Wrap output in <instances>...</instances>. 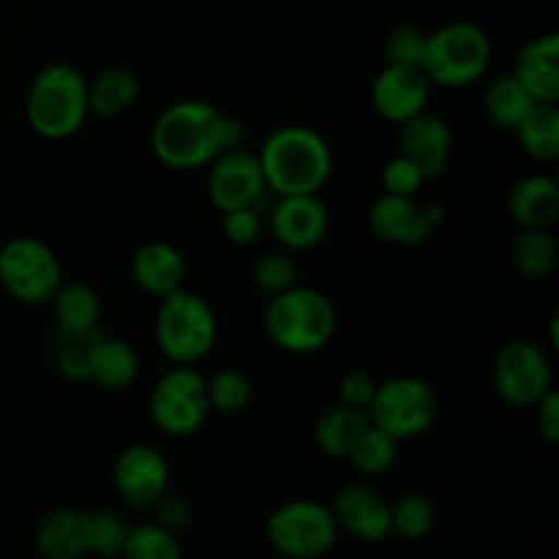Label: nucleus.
Instances as JSON below:
<instances>
[{
    "instance_id": "obj_6",
    "label": "nucleus",
    "mask_w": 559,
    "mask_h": 559,
    "mask_svg": "<svg viewBox=\"0 0 559 559\" xmlns=\"http://www.w3.org/2000/svg\"><path fill=\"white\" fill-rule=\"evenodd\" d=\"M491 38L473 22H448L429 33L424 52V74L437 87H467L489 71Z\"/></svg>"
},
{
    "instance_id": "obj_36",
    "label": "nucleus",
    "mask_w": 559,
    "mask_h": 559,
    "mask_svg": "<svg viewBox=\"0 0 559 559\" xmlns=\"http://www.w3.org/2000/svg\"><path fill=\"white\" fill-rule=\"evenodd\" d=\"M129 530V522L118 511L87 513V555L107 559L120 557Z\"/></svg>"
},
{
    "instance_id": "obj_25",
    "label": "nucleus",
    "mask_w": 559,
    "mask_h": 559,
    "mask_svg": "<svg viewBox=\"0 0 559 559\" xmlns=\"http://www.w3.org/2000/svg\"><path fill=\"white\" fill-rule=\"evenodd\" d=\"M140 377V353L118 336H98L91 360V377L104 391H126Z\"/></svg>"
},
{
    "instance_id": "obj_13",
    "label": "nucleus",
    "mask_w": 559,
    "mask_h": 559,
    "mask_svg": "<svg viewBox=\"0 0 559 559\" xmlns=\"http://www.w3.org/2000/svg\"><path fill=\"white\" fill-rule=\"evenodd\" d=\"M207 167H211L207 169V197L218 213L254 207L267 194L257 153L243 151V147L224 151Z\"/></svg>"
},
{
    "instance_id": "obj_18",
    "label": "nucleus",
    "mask_w": 559,
    "mask_h": 559,
    "mask_svg": "<svg viewBox=\"0 0 559 559\" xmlns=\"http://www.w3.org/2000/svg\"><path fill=\"white\" fill-rule=\"evenodd\" d=\"M369 227L377 238L393 246H420L435 233L426 207H420L415 197H399L388 191L371 202Z\"/></svg>"
},
{
    "instance_id": "obj_27",
    "label": "nucleus",
    "mask_w": 559,
    "mask_h": 559,
    "mask_svg": "<svg viewBox=\"0 0 559 559\" xmlns=\"http://www.w3.org/2000/svg\"><path fill=\"white\" fill-rule=\"evenodd\" d=\"M516 140L533 162L551 164L559 158V107L535 102L530 112L519 120Z\"/></svg>"
},
{
    "instance_id": "obj_7",
    "label": "nucleus",
    "mask_w": 559,
    "mask_h": 559,
    "mask_svg": "<svg viewBox=\"0 0 559 559\" xmlns=\"http://www.w3.org/2000/svg\"><path fill=\"white\" fill-rule=\"evenodd\" d=\"M338 524L331 506L298 497L267 516L265 538L273 551L289 559H320L336 546Z\"/></svg>"
},
{
    "instance_id": "obj_20",
    "label": "nucleus",
    "mask_w": 559,
    "mask_h": 559,
    "mask_svg": "<svg viewBox=\"0 0 559 559\" xmlns=\"http://www.w3.org/2000/svg\"><path fill=\"white\" fill-rule=\"evenodd\" d=\"M513 76L524 85V91L544 104L559 102V36L544 33L524 44L513 60Z\"/></svg>"
},
{
    "instance_id": "obj_29",
    "label": "nucleus",
    "mask_w": 559,
    "mask_h": 559,
    "mask_svg": "<svg viewBox=\"0 0 559 559\" xmlns=\"http://www.w3.org/2000/svg\"><path fill=\"white\" fill-rule=\"evenodd\" d=\"M533 104L535 98L524 91V85L513 74L497 76L484 93L486 118H489V123H495L497 129L506 131L516 129L519 120L530 112Z\"/></svg>"
},
{
    "instance_id": "obj_34",
    "label": "nucleus",
    "mask_w": 559,
    "mask_h": 559,
    "mask_svg": "<svg viewBox=\"0 0 559 559\" xmlns=\"http://www.w3.org/2000/svg\"><path fill=\"white\" fill-rule=\"evenodd\" d=\"M399 459V440H393L391 435H385L377 426H369L366 435L355 442V448L349 451L347 462L353 464L358 473L364 475H382L396 464Z\"/></svg>"
},
{
    "instance_id": "obj_16",
    "label": "nucleus",
    "mask_w": 559,
    "mask_h": 559,
    "mask_svg": "<svg viewBox=\"0 0 559 559\" xmlns=\"http://www.w3.org/2000/svg\"><path fill=\"white\" fill-rule=\"evenodd\" d=\"M338 530L366 544H380L391 535V502L371 484L355 480L338 489L331 506Z\"/></svg>"
},
{
    "instance_id": "obj_2",
    "label": "nucleus",
    "mask_w": 559,
    "mask_h": 559,
    "mask_svg": "<svg viewBox=\"0 0 559 559\" xmlns=\"http://www.w3.org/2000/svg\"><path fill=\"white\" fill-rule=\"evenodd\" d=\"M224 112L202 98H180L158 112L151 129V147L158 162L169 169L207 167L222 145Z\"/></svg>"
},
{
    "instance_id": "obj_40",
    "label": "nucleus",
    "mask_w": 559,
    "mask_h": 559,
    "mask_svg": "<svg viewBox=\"0 0 559 559\" xmlns=\"http://www.w3.org/2000/svg\"><path fill=\"white\" fill-rule=\"evenodd\" d=\"M374 391H377L374 377L355 369V371H347V374L338 380L336 396H338V404H344V407L369 409L371 399H374Z\"/></svg>"
},
{
    "instance_id": "obj_10",
    "label": "nucleus",
    "mask_w": 559,
    "mask_h": 559,
    "mask_svg": "<svg viewBox=\"0 0 559 559\" xmlns=\"http://www.w3.org/2000/svg\"><path fill=\"white\" fill-rule=\"evenodd\" d=\"M151 418L164 435L169 437H191L205 426L211 415L207 404L205 374L197 366L173 364L153 385L151 399Z\"/></svg>"
},
{
    "instance_id": "obj_3",
    "label": "nucleus",
    "mask_w": 559,
    "mask_h": 559,
    "mask_svg": "<svg viewBox=\"0 0 559 559\" xmlns=\"http://www.w3.org/2000/svg\"><path fill=\"white\" fill-rule=\"evenodd\" d=\"M25 118L44 140L74 136L91 118L87 76L71 63L44 66L27 87Z\"/></svg>"
},
{
    "instance_id": "obj_33",
    "label": "nucleus",
    "mask_w": 559,
    "mask_h": 559,
    "mask_svg": "<svg viewBox=\"0 0 559 559\" xmlns=\"http://www.w3.org/2000/svg\"><path fill=\"white\" fill-rule=\"evenodd\" d=\"M123 559H183V546H180L178 533L162 527L156 522L136 524L129 530L126 538Z\"/></svg>"
},
{
    "instance_id": "obj_30",
    "label": "nucleus",
    "mask_w": 559,
    "mask_h": 559,
    "mask_svg": "<svg viewBox=\"0 0 559 559\" xmlns=\"http://www.w3.org/2000/svg\"><path fill=\"white\" fill-rule=\"evenodd\" d=\"M96 342L98 331H58L52 344L55 369H58L66 380L87 382Z\"/></svg>"
},
{
    "instance_id": "obj_14",
    "label": "nucleus",
    "mask_w": 559,
    "mask_h": 559,
    "mask_svg": "<svg viewBox=\"0 0 559 559\" xmlns=\"http://www.w3.org/2000/svg\"><path fill=\"white\" fill-rule=\"evenodd\" d=\"M265 227L284 251H309L325 240L331 227V213L320 194L278 197L267 213Z\"/></svg>"
},
{
    "instance_id": "obj_41",
    "label": "nucleus",
    "mask_w": 559,
    "mask_h": 559,
    "mask_svg": "<svg viewBox=\"0 0 559 559\" xmlns=\"http://www.w3.org/2000/svg\"><path fill=\"white\" fill-rule=\"evenodd\" d=\"M153 511V522L162 524V527L173 530V533H180V530H186L191 524V516H194V511H191V502L186 500V497L180 495H173V491H167V495H162L156 500V506L151 508Z\"/></svg>"
},
{
    "instance_id": "obj_32",
    "label": "nucleus",
    "mask_w": 559,
    "mask_h": 559,
    "mask_svg": "<svg viewBox=\"0 0 559 559\" xmlns=\"http://www.w3.org/2000/svg\"><path fill=\"white\" fill-rule=\"evenodd\" d=\"M435 502L426 495L409 491L391 502V535L402 540H424L435 530Z\"/></svg>"
},
{
    "instance_id": "obj_4",
    "label": "nucleus",
    "mask_w": 559,
    "mask_h": 559,
    "mask_svg": "<svg viewBox=\"0 0 559 559\" xmlns=\"http://www.w3.org/2000/svg\"><path fill=\"white\" fill-rule=\"evenodd\" d=\"M338 314L322 289L295 284L287 293L267 298L265 333L278 349L289 355L320 353L333 338Z\"/></svg>"
},
{
    "instance_id": "obj_39",
    "label": "nucleus",
    "mask_w": 559,
    "mask_h": 559,
    "mask_svg": "<svg viewBox=\"0 0 559 559\" xmlns=\"http://www.w3.org/2000/svg\"><path fill=\"white\" fill-rule=\"evenodd\" d=\"M265 229L260 205L238 207V211L222 213V233L233 246H251Z\"/></svg>"
},
{
    "instance_id": "obj_24",
    "label": "nucleus",
    "mask_w": 559,
    "mask_h": 559,
    "mask_svg": "<svg viewBox=\"0 0 559 559\" xmlns=\"http://www.w3.org/2000/svg\"><path fill=\"white\" fill-rule=\"evenodd\" d=\"M371 420L366 409L333 404V407H328L325 413L314 420L311 437H314V445L320 448L325 456L347 459L349 451L355 448V442L366 435Z\"/></svg>"
},
{
    "instance_id": "obj_11",
    "label": "nucleus",
    "mask_w": 559,
    "mask_h": 559,
    "mask_svg": "<svg viewBox=\"0 0 559 559\" xmlns=\"http://www.w3.org/2000/svg\"><path fill=\"white\" fill-rule=\"evenodd\" d=\"M491 377H495V391L500 393L502 402L519 409L535 407L555 388L549 355L527 338L508 342L497 353Z\"/></svg>"
},
{
    "instance_id": "obj_21",
    "label": "nucleus",
    "mask_w": 559,
    "mask_h": 559,
    "mask_svg": "<svg viewBox=\"0 0 559 559\" xmlns=\"http://www.w3.org/2000/svg\"><path fill=\"white\" fill-rule=\"evenodd\" d=\"M508 213L519 229H551L559 218V183L544 173L524 175L508 194Z\"/></svg>"
},
{
    "instance_id": "obj_17",
    "label": "nucleus",
    "mask_w": 559,
    "mask_h": 559,
    "mask_svg": "<svg viewBox=\"0 0 559 559\" xmlns=\"http://www.w3.org/2000/svg\"><path fill=\"white\" fill-rule=\"evenodd\" d=\"M453 136L451 126L435 112H420L399 126V153L407 156L426 180L442 175L451 162Z\"/></svg>"
},
{
    "instance_id": "obj_31",
    "label": "nucleus",
    "mask_w": 559,
    "mask_h": 559,
    "mask_svg": "<svg viewBox=\"0 0 559 559\" xmlns=\"http://www.w3.org/2000/svg\"><path fill=\"white\" fill-rule=\"evenodd\" d=\"M205 388L211 413L216 415L243 413L251 404V396H254V385H251L249 374L235 369V366H227V369H218L211 377H205Z\"/></svg>"
},
{
    "instance_id": "obj_5",
    "label": "nucleus",
    "mask_w": 559,
    "mask_h": 559,
    "mask_svg": "<svg viewBox=\"0 0 559 559\" xmlns=\"http://www.w3.org/2000/svg\"><path fill=\"white\" fill-rule=\"evenodd\" d=\"M153 336L164 358L180 366H197L216 347V311L202 295L180 287L158 304Z\"/></svg>"
},
{
    "instance_id": "obj_35",
    "label": "nucleus",
    "mask_w": 559,
    "mask_h": 559,
    "mask_svg": "<svg viewBox=\"0 0 559 559\" xmlns=\"http://www.w3.org/2000/svg\"><path fill=\"white\" fill-rule=\"evenodd\" d=\"M298 262L293 260V251H267L251 267V284L260 289L265 298H276V295L293 289L298 282Z\"/></svg>"
},
{
    "instance_id": "obj_1",
    "label": "nucleus",
    "mask_w": 559,
    "mask_h": 559,
    "mask_svg": "<svg viewBox=\"0 0 559 559\" xmlns=\"http://www.w3.org/2000/svg\"><path fill=\"white\" fill-rule=\"evenodd\" d=\"M267 191L276 197L320 194L333 173V151L309 126H282L257 151Z\"/></svg>"
},
{
    "instance_id": "obj_37",
    "label": "nucleus",
    "mask_w": 559,
    "mask_h": 559,
    "mask_svg": "<svg viewBox=\"0 0 559 559\" xmlns=\"http://www.w3.org/2000/svg\"><path fill=\"white\" fill-rule=\"evenodd\" d=\"M426 41H429V31H424L420 25L402 22V25L391 27V33L385 36V44H382L385 63L420 66L424 63Z\"/></svg>"
},
{
    "instance_id": "obj_12",
    "label": "nucleus",
    "mask_w": 559,
    "mask_h": 559,
    "mask_svg": "<svg viewBox=\"0 0 559 559\" xmlns=\"http://www.w3.org/2000/svg\"><path fill=\"white\" fill-rule=\"evenodd\" d=\"M112 484L126 506L151 511L158 497L169 491V462L147 442L126 445L112 464Z\"/></svg>"
},
{
    "instance_id": "obj_38",
    "label": "nucleus",
    "mask_w": 559,
    "mask_h": 559,
    "mask_svg": "<svg viewBox=\"0 0 559 559\" xmlns=\"http://www.w3.org/2000/svg\"><path fill=\"white\" fill-rule=\"evenodd\" d=\"M382 191L388 194H399V197H415L426 183V175L409 162L407 156L396 153L393 158H388L385 167H382Z\"/></svg>"
},
{
    "instance_id": "obj_9",
    "label": "nucleus",
    "mask_w": 559,
    "mask_h": 559,
    "mask_svg": "<svg viewBox=\"0 0 559 559\" xmlns=\"http://www.w3.org/2000/svg\"><path fill=\"white\" fill-rule=\"evenodd\" d=\"M63 282V265L44 240L16 235L0 246V287L16 304H49Z\"/></svg>"
},
{
    "instance_id": "obj_15",
    "label": "nucleus",
    "mask_w": 559,
    "mask_h": 559,
    "mask_svg": "<svg viewBox=\"0 0 559 559\" xmlns=\"http://www.w3.org/2000/svg\"><path fill=\"white\" fill-rule=\"evenodd\" d=\"M431 87L435 85L420 66L385 63L371 82V107L382 120L402 126L404 120L426 112Z\"/></svg>"
},
{
    "instance_id": "obj_26",
    "label": "nucleus",
    "mask_w": 559,
    "mask_h": 559,
    "mask_svg": "<svg viewBox=\"0 0 559 559\" xmlns=\"http://www.w3.org/2000/svg\"><path fill=\"white\" fill-rule=\"evenodd\" d=\"M58 331H98L102 298L85 282H60L49 298Z\"/></svg>"
},
{
    "instance_id": "obj_22",
    "label": "nucleus",
    "mask_w": 559,
    "mask_h": 559,
    "mask_svg": "<svg viewBox=\"0 0 559 559\" xmlns=\"http://www.w3.org/2000/svg\"><path fill=\"white\" fill-rule=\"evenodd\" d=\"M33 540L44 559L87 557V513L76 508H55L36 524Z\"/></svg>"
},
{
    "instance_id": "obj_19",
    "label": "nucleus",
    "mask_w": 559,
    "mask_h": 559,
    "mask_svg": "<svg viewBox=\"0 0 559 559\" xmlns=\"http://www.w3.org/2000/svg\"><path fill=\"white\" fill-rule=\"evenodd\" d=\"M131 278L142 293L162 300L183 287L186 260L167 240H145L131 257Z\"/></svg>"
},
{
    "instance_id": "obj_23",
    "label": "nucleus",
    "mask_w": 559,
    "mask_h": 559,
    "mask_svg": "<svg viewBox=\"0 0 559 559\" xmlns=\"http://www.w3.org/2000/svg\"><path fill=\"white\" fill-rule=\"evenodd\" d=\"M140 76L126 66H107L87 80V104L96 118H118L140 102Z\"/></svg>"
},
{
    "instance_id": "obj_8",
    "label": "nucleus",
    "mask_w": 559,
    "mask_h": 559,
    "mask_svg": "<svg viewBox=\"0 0 559 559\" xmlns=\"http://www.w3.org/2000/svg\"><path fill=\"white\" fill-rule=\"evenodd\" d=\"M366 413H369L371 426L404 442L426 435L435 426L440 415V399L426 380L402 374L377 382L374 399Z\"/></svg>"
},
{
    "instance_id": "obj_28",
    "label": "nucleus",
    "mask_w": 559,
    "mask_h": 559,
    "mask_svg": "<svg viewBox=\"0 0 559 559\" xmlns=\"http://www.w3.org/2000/svg\"><path fill=\"white\" fill-rule=\"evenodd\" d=\"M511 262L524 278H549L559 262V243L551 229H519L511 240Z\"/></svg>"
},
{
    "instance_id": "obj_42",
    "label": "nucleus",
    "mask_w": 559,
    "mask_h": 559,
    "mask_svg": "<svg viewBox=\"0 0 559 559\" xmlns=\"http://www.w3.org/2000/svg\"><path fill=\"white\" fill-rule=\"evenodd\" d=\"M535 426L546 442H559V393L551 388L538 404H535Z\"/></svg>"
}]
</instances>
